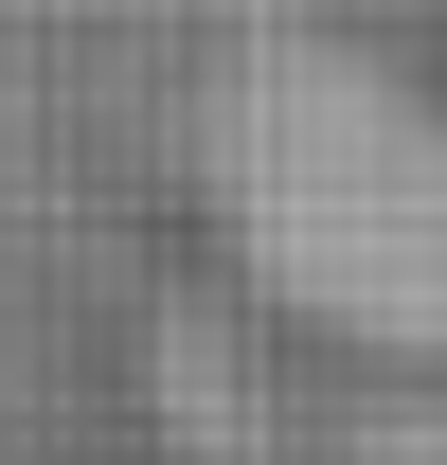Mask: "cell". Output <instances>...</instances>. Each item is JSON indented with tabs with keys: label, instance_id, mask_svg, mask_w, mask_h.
Instances as JSON below:
<instances>
[{
	"label": "cell",
	"instance_id": "cell-1",
	"mask_svg": "<svg viewBox=\"0 0 447 465\" xmlns=\"http://www.w3.org/2000/svg\"><path fill=\"white\" fill-rule=\"evenodd\" d=\"M233 232L340 341L447 358V90L340 54H269L233 90Z\"/></svg>",
	"mask_w": 447,
	"mask_h": 465
}]
</instances>
